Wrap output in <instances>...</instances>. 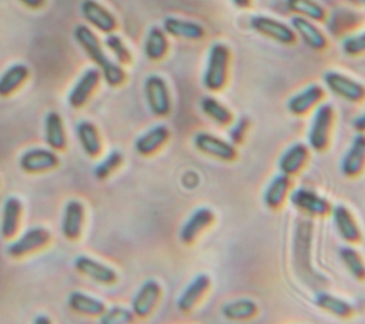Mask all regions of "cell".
<instances>
[{
	"label": "cell",
	"mask_w": 365,
	"mask_h": 324,
	"mask_svg": "<svg viewBox=\"0 0 365 324\" xmlns=\"http://www.w3.org/2000/svg\"><path fill=\"white\" fill-rule=\"evenodd\" d=\"M74 39L84 49L87 56L100 67L103 77L108 86L117 87L125 80V73L121 66L106 56L100 40L87 26L78 24L74 29Z\"/></svg>",
	"instance_id": "cell-1"
},
{
	"label": "cell",
	"mask_w": 365,
	"mask_h": 324,
	"mask_svg": "<svg viewBox=\"0 0 365 324\" xmlns=\"http://www.w3.org/2000/svg\"><path fill=\"white\" fill-rule=\"evenodd\" d=\"M230 59L231 53L227 44L220 41L211 44L202 74V86L207 90L220 91L225 87L228 80Z\"/></svg>",
	"instance_id": "cell-2"
},
{
	"label": "cell",
	"mask_w": 365,
	"mask_h": 324,
	"mask_svg": "<svg viewBox=\"0 0 365 324\" xmlns=\"http://www.w3.org/2000/svg\"><path fill=\"white\" fill-rule=\"evenodd\" d=\"M335 111L331 103H319L311 118L308 130V144L315 151L327 150L331 138V131L334 126Z\"/></svg>",
	"instance_id": "cell-3"
},
{
	"label": "cell",
	"mask_w": 365,
	"mask_h": 324,
	"mask_svg": "<svg viewBox=\"0 0 365 324\" xmlns=\"http://www.w3.org/2000/svg\"><path fill=\"white\" fill-rule=\"evenodd\" d=\"M144 96L150 111L155 117H165L171 111V96L167 81L157 74H151L144 81Z\"/></svg>",
	"instance_id": "cell-4"
},
{
	"label": "cell",
	"mask_w": 365,
	"mask_h": 324,
	"mask_svg": "<svg viewBox=\"0 0 365 324\" xmlns=\"http://www.w3.org/2000/svg\"><path fill=\"white\" fill-rule=\"evenodd\" d=\"M291 204L301 211L302 214H307L309 217H324L331 213V203L328 198L322 197L317 191L305 187H298L292 191H289L288 196Z\"/></svg>",
	"instance_id": "cell-5"
},
{
	"label": "cell",
	"mask_w": 365,
	"mask_h": 324,
	"mask_svg": "<svg viewBox=\"0 0 365 324\" xmlns=\"http://www.w3.org/2000/svg\"><path fill=\"white\" fill-rule=\"evenodd\" d=\"M324 83L329 91L349 103H361L365 100V86L355 79L339 71H327Z\"/></svg>",
	"instance_id": "cell-6"
},
{
	"label": "cell",
	"mask_w": 365,
	"mask_h": 324,
	"mask_svg": "<svg viewBox=\"0 0 365 324\" xmlns=\"http://www.w3.org/2000/svg\"><path fill=\"white\" fill-rule=\"evenodd\" d=\"M250 26L258 34L272 39L277 43H281L285 46L294 44L297 40V34L289 24L269 16H262V14L252 16L250 20Z\"/></svg>",
	"instance_id": "cell-7"
},
{
	"label": "cell",
	"mask_w": 365,
	"mask_h": 324,
	"mask_svg": "<svg viewBox=\"0 0 365 324\" xmlns=\"http://www.w3.org/2000/svg\"><path fill=\"white\" fill-rule=\"evenodd\" d=\"M194 146L200 153L221 161H234L237 158V147L230 140H224L207 131L194 136Z\"/></svg>",
	"instance_id": "cell-8"
},
{
	"label": "cell",
	"mask_w": 365,
	"mask_h": 324,
	"mask_svg": "<svg viewBox=\"0 0 365 324\" xmlns=\"http://www.w3.org/2000/svg\"><path fill=\"white\" fill-rule=\"evenodd\" d=\"M214 220H215V214L211 208L208 207L195 208L180 228L181 243L185 245L192 244L210 226H212Z\"/></svg>",
	"instance_id": "cell-9"
},
{
	"label": "cell",
	"mask_w": 365,
	"mask_h": 324,
	"mask_svg": "<svg viewBox=\"0 0 365 324\" xmlns=\"http://www.w3.org/2000/svg\"><path fill=\"white\" fill-rule=\"evenodd\" d=\"M329 214L332 216V221L336 233L344 241H346L348 244H356L361 241V237H362L361 228L356 220L354 218L351 210L346 206L335 204L332 206Z\"/></svg>",
	"instance_id": "cell-10"
},
{
	"label": "cell",
	"mask_w": 365,
	"mask_h": 324,
	"mask_svg": "<svg viewBox=\"0 0 365 324\" xmlns=\"http://www.w3.org/2000/svg\"><path fill=\"white\" fill-rule=\"evenodd\" d=\"M161 295V287L155 280H147L141 284L131 301V311L135 317L145 318L151 314Z\"/></svg>",
	"instance_id": "cell-11"
},
{
	"label": "cell",
	"mask_w": 365,
	"mask_h": 324,
	"mask_svg": "<svg viewBox=\"0 0 365 324\" xmlns=\"http://www.w3.org/2000/svg\"><path fill=\"white\" fill-rule=\"evenodd\" d=\"M365 168V133H356L349 148L341 160V173L345 177H356Z\"/></svg>",
	"instance_id": "cell-12"
},
{
	"label": "cell",
	"mask_w": 365,
	"mask_h": 324,
	"mask_svg": "<svg viewBox=\"0 0 365 324\" xmlns=\"http://www.w3.org/2000/svg\"><path fill=\"white\" fill-rule=\"evenodd\" d=\"M211 287L210 275L200 273L197 274L182 290L180 297L177 298V308L182 313L191 311L207 294Z\"/></svg>",
	"instance_id": "cell-13"
},
{
	"label": "cell",
	"mask_w": 365,
	"mask_h": 324,
	"mask_svg": "<svg viewBox=\"0 0 365 324\" xmlns=\"http://www.w3.org/2000/svg\"><path fill=\"white\" fill-rule=\"evenodd\" d=\"M324 94V88L319 84H309L288 100L287 110L298 117L305 116L322 101Z\"/></svg>",
	"instance_id": "cell-14"
},
{
	"label": "cell",
	"mask_w": 365,
	"mask_h": 324,
	"mask_svg": "<svg viewBox=\"0 0 365 324\" xmlns=\"http://www.w3.org/2000/svg\"><path fill=\"white\" fill-rule=\"evenodd\" d=\"M292 30L297 36L301 37V40L312 50H324L328 46L327 36L321 31V29L309 19L301 17L294 14L291 17Z\"/></svg>",
	"instance_id": "cell-15"
},
{
	"label": "cell",
	"mask_w": 365,
	"mask_h": 324,
	"mask_svg": "<svg viewBox=\"0 0 365 324\" xmlns=\"http://www.w3.org/2000/svg\"><path fill=\"white\" fill-rule=\"evenodd\" d=\"M50 240V233L46 228L34 227L27 230L19 240L7 247V254L11 257H21L46 245Z\"/></svg>",
	"instance_id": "cell-16"
},
{
	"label": "cell",
	"mask_w": 365,
	"mask_h": 324,
	"mask_svg": "<svg viewBox=\"0 0 365 324\" xmlns=\"http://www.w3.org/2000/svg\"><path fill=\"white\" fill-rule=\"evenodd\" d=\"M163 30L171 37L191 41L201 40L205 36V30L200 23L174 16H168L163 20Z\"/></svg>",
	"instance_id": "cell-17"
},
{
	"label": "cell",
	"mask_w": 365,
	"mask_h": 324,
	"mask_svg": "<svg viewBox=\"0 0 365 324\" xmlns=\"http://www.w3.org/2000/svg\"><path fill=\"white\" fill-rule=\"evenodd\" d=\"M80 11H81V16L88 23H91V26H94L97 30L103 33L108 34L117 26L115 17L96 0H83L80 6Z\"/></svg>",
	"instance_id": "cell-18"
},
{
	"label": "cell",
	"mask_w": 365,
	"mask_h": 324,
	"mask_svg": "<svg viewBox=\"0 0 365 324\" xmlns=\"http://www.w3.org/2000/svg\"><path fill=\"white\" fill-rule=\"evenodd\" d=\"M19 164L26 173H41L54 168L58 164V158L48 148H31L23 153Z\"/></svg>",
	"instance_id": "cell-19"
},
{
	"label": "cell",
	"mask_w": 365,
	"mask_h": 324,
	"mask_svg": "<svg viewBox=\"0 0 365 324\" xmlns=\"http://www.w3.org/2000/svg\"><path fill=\"white\" fill-rule=\"evenodd\" d=\"M308 158H309L308 146H305L304 143H294L281 154L278 160L279 173H284L292 177L305 167Z\"/></svg>",
	"instance_id": "cell-20"
},
{
	"label": "cell",
	"mask_w": 365,
	"mask_h": 324,
	"mask_svg": "<svg viewBox=\"0 0 365 324\" xmlns=\"http://www.w3.org/2000/svg\"><path fill=\"white\" fill-rule=\"evenodd\" d=\"M100 77H101V73L97 69H87L81 74V77L77 80L71 91L68 93V97H67L68 104L74 108L81 107L93 94L94 88L100 81Z\"/></svg>",
	"instance_id": "cell-21"
},
{
	"label": "cell",
	"mask_w": 365,
	"mask_h": 324,
	"mask_svg": "<svg viewBox=\"0 0 365 324\" xmlns=\"http://www.w3.org/2000/svg\"><path fill=\"white\" fill-rule=\"evenodd\" d=\"M289 191H291V177L284 173H278L267 184L262 194V201L265 207L271 210H278L279 207H282V204L288 198Z\"/></svg>",
	"instance_id": "cell-22"
},
{
	"label": "cell",
	"mask_w": 365,
	"mask_h": 324,
	"mask_svg": "<svg viewBox=\"0 0 365 324\" xmlns=\"http://www.w3.org/2000/svg\"><path fill=\"white\" fill-rule=\"evenodd\" d=\"M74 267L81 274L87 275L88 278L94 280L97 283H101V284H113L117 280V274L111 267H108L94 258H90L87 255L77 257L74 260Z\"/></svg>",
	"instance_id": "cell-23"
},
{
	"label": "cell",
	"mask_w": 365,
	"mask_h": 324,
	"mask_svg": "<svg viewBox=\"0 0 365 324\" xmlns=\"http://www.w3.org/2000/svg\"><path fill=\"white\" fill-rule=\"evenodd\" d=\"M168 137H170L168 127L164 124H157L135 140L134 148L141 156H151L167 143Z\"/></svg>",
	"instance_id": "cell-24"
},
{
	"label": "cell",
	"mask_w": 365,
	"mask_h": 324,
	"mask_svg": "<svg viewBox=\"0 0 365 324\" xmlns=\"http://www.w3.org/2000/svg\"><path fill=\"white\" fill-rule=\"evenodd\" d=\"M84 220V207L80 201L71 200L64 207V214L61 220V231L66 238L76 240L81 234Z\"/></svg>",
	"instance_id": "cell-25"
},
{
	"label": "cell",
	"mask_w": 365,
	"mask_h": 324,
	"mask_svg": "<svg viewBox=\"0 0 365 324\" xmlns=\"http://www.w3.org/2000/svg\"><path fill=\"white\" fill-rule=\"evenodd\" d=\"M44 140L53 150H63L66 147V133L61 116L57 111H48L44 120Z\"/></svg>",
	"instance_id": "cell-26"
},
{
	"label": "cell",
	"mask_w": 365,
	"mask_h": 324,
	"mask_svg": "<svg viewBox=\"0 0 365 324\" xmlns=\"http://www.w3.org/2000/svg\"><path fill=\"white\" fill-rule=\"evenodd\" d=\"M168 51V39L161 27H151L144 41V54L148 60H161Z\"/></svg>",
	"instance_id": "cell-27"
},
{
	"label": "cell",
	"mask_w": 365,
	"mask_h": 324,
	"mask_svg": "<svg viewBox=\"0 0 365 324\" xmlns=\"http://www.w3.org/2000/svg\"><path fill=\"white\" fill-rule=\"evenodd\" d=\"M315 304L318 308H321L335 317H339V318H348L354 313V308L348 301H345L344 298L336 297L331 293H325V291L318 293L315 295Z\"/></svg>",
	"instance_id": "cell-28"
},
{
	"label": "cell",
	"mask_w": 365,
	"mask_h": 324,
	"mask_svg": "<svg viewBox=\"0 0 365 324\" xmlns=\"http://www.w3.org/2000/svg\"><path fill=\"white\" fill-rule=\"evenodd\" d=\"M21 214V203L16 197H9L3 206L0 233L4 238H10L16 234Z\"/></svg>",
	"instance_id": "cell-29"
},
{
	"label": "cell",
	"mask_w": 365,
	"mask_h": 324,
	"mask_svg": "<svg viewBox=\"0 0 365 324\" xmlns=\"http://www.w3.org/2000/svg\"><path fill=\"white\" fill-rule=\"evenodd\" d=\"M200 107H201V111L210 120H212L217 126H221V127L230 126L234 121V116H232L231 110L225 104L218 101L215 97H211V96L202 97Z\"/></svg>",
	"instance_id": "cell-30"
},
{
	"label": "cell",
	"mask_w": 365,
	"mask_h": 324,
	"mask_svg": "<svg viewBox=\"0 0 365 324\" xmlns=\"http://www.w3.org/2000/svg\"><path fill=\"white\" fill-rule=\"evenodd\" d=\"M77 138L84 150V153L90 157H96L101 151V140L96 126L90 121H81L77 124Z\"/></svg>",
	"instance_id": "cell-31"
},
{
	"label": "cell",
	"mask_w": 365,
	"mask_h": 324,
	"mask_svg": "<svg viewBox=\"0 0 365 324\" xmlns=\"http://www.w3.org/2000/svg\"><path fill=\"white\" fill-rule=\"evenodd\" d=\"M258 313V305L251 298H238L225 303L221 308V314L227 320H250Z\"/></svg>",
	"instance_id": "cell-32"
},
{
	"label": "cell",
	"mask_w": 365,
	"mask_h": 324,
	"mask_svg": "<svg viewBox=\"0 0 365 324\" xmlns=\"http://www.w3.org/2000/svg\"><path fill=\"white\" fill-rule=\"evenodd\" d=\"M29 76V69L24 64H13L0 76V97L10 96Z\"/></svg>",
	"instance_id": "cell-33"
},
{
	"label": "cell",
	"mask_w": 365,
	"mask_h": 324,
	"mask_svg": "<svg viewBox=\"0 0 365 324\" xmlns=\"http://www.w3.org/2000/svg\"><path fill=\"white\" fill-rule=\"evenodd\" d=\"M68 305L74 311L86 315H101L106 310L104 303L78 291H74L68 295Z\"/></svg>",
	"instance_id": "cell-34"
},
{
	"label": "cell",
	"mask_w": 365,
	"mask_h": 324,
	"mask_svg": "<svg viewBox=\"0 0 365 324\" xmlns=\"http://www.w3.org/2000/svg\"><path fill=\"white\" fill-rule=\"evenodd\" d=\"M285 3L288 10H291L294 14L312 21H322L327 16L324 6L317 0H285Z\"/></svg>",
	"instance_id": "cell-35"
},
{
	"label": "cell",
	"mask_w": 365,
	"mask_h": 324,
	"mask_svg": "<svg viewBox=\"0 0 365 324\" xmlns=\"http://www.w3.org/2000/svg\"><path fill=\"white\" fill-rule=\"evenodd\" d=\"M339 258L344 263L348 273L358 281H365V263L362 255L352 245H344L339 248Z\"/></svg>",
	"instance_id": "cell-36"
},
{
	"label": "cell",
	"mask_w": 365,
	"mask_h": 324,
	"mask_svg": "<svg viewBox=\"0 0 365 324\" xmlns=\"http://www.w3.org/2000/svg\"><path fill=\"white\" fill-rule=\"evenodd\" d=\"M104 44L106 47L114 54L115 60L120 63V64H128L131 61V53L130 50L127 49V46L124 44V41L121 40V37H118L117 34H113V33H108L106 40H104Z\"/></svg>",
	"instance_id": "cell-37"
},
{
	"label": "cell",
	"mask_w": 365,
	"mask_h": 324,
	"mask_svg": "<svg viewBox=\"0 0 365 324\" xmlns=\"http://www.w3.org/2000/svg\"><path fill=\"white\" fill-rule=\"evenodd\" d=\"M133 318H134V313L131 310L114 305L103 311L100 317V323L101 324H128L133 321Z\"/></svg>",
	"instance_id": "cell-38"
},
{
	"label": "cell",
	"mask_w": 365,
	"mask_h": 324,
	"mask_svg": "<svg viewBox=\"0 0 365 324\" xmlns=\"http://www.w3.org/2000/svg\"><path fill=\"white\" fill-rule=\"evenodd\" d=\"M123 161V154L120 151H111L94 170V176L98 180L107 178L115 168L120 167Z\"/></svg>",
	"instance_id": "cell-39"
},
{
	"label": "cell",
	"mask_w": 365,
	"mask_h": 324,
	"mask_svg": "<svg viewBox=\"0 0 365 324\" xmlns=\"http://www.w3.org/2000/svg\"><path fill=\"white\" fill-rule=\"evenodd\" d=\"M342 51L344 54L351 57L364 54L365 53V30L345 37L342 41Z\"/></svg>",
	"instance_id": "cell-40"
},
{
	"label": "cell",
	"mask_w": 365,
	"mask_h": 324,
	"mask_svg": "<svg viewBox=\"0 0 365 324\" xmlns=\"http://www.w3.org/2000/svg\"><path fill=\"white\" fill-rule=\"evenodd\" d=\"M247 128H248V120L245 117H241L240 120H237V123L232 124V127L228 131V137L230 141L234 146H238L244 141L245 134H247Z\"/></svg>",
	"instance_id": "cell-41"
},
{
	"label": "cell",
	"mask_w": 365,
	"mask_h": 324,
	"mask_svg": "<svg viewBox=\"0 0 365 324\" xmlns=\"http://www.w3.org/2000/svg\"><path fill=\"white\" fill-rule=\"evenodd\" d=\"M352 127L356 133H365V110L352 120Z\"/></svg>",
	"instance_id": "cell-42"
},
{
	"label": "cell",
	"mask_w": 365,
	"mask_h": 324,
	"mask_svg": "<svg viewBox=\"0 0 365 324\" xmlns=\"http://www.w3.org/2000/svg\"><path fill=\"white\" fill-rule=\"evenodd\" d=\"M20 1L30 9H38L44 4V0H20Z\"/></svg>",
	"instance_id": "cell-43"
},
{
	"label": "cell",
	"mask_w": 365,
	"mask_h": 324,
	"mask_svg": "<svg viewBox=\"0 0 365 324\" xmlns=\"http://www.w3.org/2000/svg\"><path fill=\"white\" fill-rule=\"evenodd\" d=\"M231 3L238 9H248L251 6V0H231Z\"/></svg>",
	"instance_id": "cell-44"
},
{
	"label": "cell",
	"mask_w": 365,
	"mask_h": 324,
	"mask_svg": "<svg viewBox=\"0 0 365 324\" xmlns=\"http://www.w3.org/2000/svg\"><path fill=\"white\" fill-rule=\"evenodd\" d=\"M34 324H48L50 323V318L47 315H37L34 320H33Z\"/></svg>",
	"instance_id": "cell-45"
},
{
	"label": "cell",
	"mask_w": 365,
	"mask_h": 324,
	"mask_svg": "<svg viewBox=\"0 0 365 324\" xmlns=\"http://www.w3.org/2000/svg\"><path fill=\"white\" fill-rule=\"evenodd\" d=\"M362 3H364V4H365V0H362Z\"/></svg>",
	"instance_id": "cell-46"
}]
</instances>
